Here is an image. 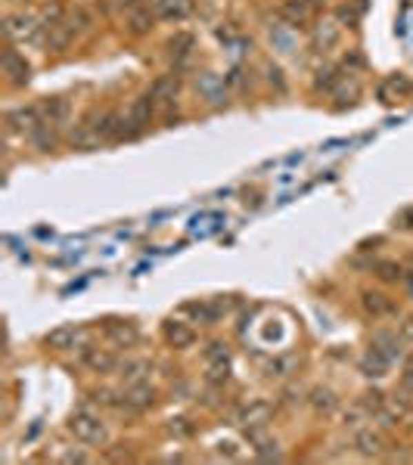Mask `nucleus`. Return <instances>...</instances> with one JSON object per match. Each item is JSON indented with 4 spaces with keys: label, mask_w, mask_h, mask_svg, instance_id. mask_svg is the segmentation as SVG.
<instances>
[{
    "label": "nucleus",
    "mask_w": 413,
    "mask_h": 465,
    "mask_svg": "<svg viewBox=\"0 0 413 465\" xmlns=\"http://www.w3.org/2000/svg\"><path fill=\"white\" fill-rule=\"evenodd\" d=\"M41 28H44V25H41L32 12H10V16L3 19V34H7V41H16V43L41 41Z\"/></svg>",
    "instance_id": "nucleus-1"
},
{
    "label": "nucleus",
    "mask_w": 413,
    "mask_h": 465,
    "mask_svg": "<svg viewBox=\"0 0 413 465\" xmlns=\"http://www.w3.org/2000/svg\"><path fill=\"white\" fill-rule=\"evenodd\" d=\"M69 431L75 434V440H81V444H106L109 440V431H106V425L100 422V415H90L88 409H81V413L72 415Z\"/></svg>",
    "instance_id": "nucleus-2"
},
{
    "label": "nucleus",
    "mask_w": 413,
    "mask_h": 465,
    "mask_svg": "<svg viewBox=\"0 0 413 465\" xmlns=\"http://www.w3.org/2000/svg\"><path fill=\"white\" fill-rule=\"evenodd\" d=\"M354 450L363 459H382L388 453V440L379 428H363V431L354 434Z\"/></svg>",
    "instance_id": "nucleus-3"
},
{
    "label": "nucleus",
    "mask_w": 413,
    "mask_h": 465,
    "mask_svg": "<svg viewBox=\"0 0 413 465\" xmlns=\"http://www.w3.org/2000/svg\"><path fill=\"white\" fill-rule=\"evenodd\" d=\"M41 121H44V112H41L38 105H19V109L7 112V124L16 134H32Z\"/></svg>",
    "instance_id": "nucleus-4"
},
{
    "label": "nucleus",
    "mask_w": 413,
    "mask_h": 465,
    "mask_svg": "<svg viewBox=\"0 0 413 465\" xmlns=\"http://www.w3.org/2000/svg\"><path fill=\"white\" fill-rule=\"evenodd\" d=\"M0 68H3V74L10 78V84H16V87L28 84V78H32V68H28L26 56H19L16 50H3V56H0Z\"/></svg>",
    "instance_id": "nucleus-5"
},
{
    "label": "nucleus",
    "mask_w": 413,
    "mask_h": 465,
    "mask_svg": "<svg viewBox=\"0 0 413 465\" xmlns=\"http://www.w3.org/2000/svg\"><path fill=\"white\" fill-rule=\"evenodd\" d=\"M270 415H274V406H270L268 400H252L249 406L239 409L236 422H239L243 428H264V425L270 422Z\"/></svg>",
    "instance_id": "nucleus-6"
},
{
    "label": "nucleus",
    "mask_w": 413,
    "mask_h": 465,
    "mask_svg": "<svg viewBox=\"0 0 413 465\" xmlns=\"http://www.w3.org/2000/svg\"><path fill=\"white\" fill-rule=\"evenodd\" d=\"M44 28H47V47L50 50H66L72 37L78 34V28L72 25L69 16L59 19V22H53V25H44Z\"/></svg>",
    "instance_id": "nucleus-7"
},
{
    "label": "nucleus",
    "mask_w": 413,
    "mask_h": 465,
    "mask_svg": "<svg viewBox=\"0 0 413 465\" xmlns=\"http://www.w3.org/2000/svg\"><path fill=\"white\" fill-rule=\"evenodd\" d=\"M78 338H81V329L78 326H57L47 332L44 344L50 347V351H72V347L78 344Z\"/></svg>",
    "instance_id": "nucleus-8"
},
{
    "label": "nucleus",
    "mask_w": 413,
    "mask_h": 465,
    "mask_svg": "<svg viewBox=\"0 0 413 465\" xmlns=\"http://www.w3.org/2000/svg\"><path fill=\"white\" fill-rule=\"evenodd\" d=\"M193 12V0H156V19L165 22H183Z\"/></svg>",
    "instance_id": "nucleus-9"
},
{
    "label": "nucleus",
    "mask_w": 413,
    "mask_h": 465,
    "mask_svg": "<svg viewBox=\"0 0 413 465\" xmlns=\"http://www.w3.org/2000/svg\"><path fill=\"white\" fill-rule=\"evenodd\" d=\"M152 403H156V388H152V384L137 382V384H131V388H128L125 406H131V409H137V413H143V409H150Z\"/></svg>",
    "instance_id": "nucleus-10"
},
{
    "label": "nucleus",
    "mask_w": 413,
    "mask_h": 465,
    "mask_svg": "<svg viewBox=\"0 0 413 465\" xmlns=\"http://www.w3.org/2000/svg\"><path fill=\"white\" fill-rule=\"evenodd\" d=\"M84 366H88L90 372H112L115 366H119V360H115V353L103 351V347H88L84 351Z\"/></svg>",
    "instance_id": "nucleus-11"
},
{
    "label": "nucleus",
    "mask_w": 413,
    "mask_h": 465,
    "mask_svg": "<svg viewBox=\"0 0 413 465\" xmlns=\"http://www.w3.org/2000/svg\"><path fill=\"white\" fill-rule=\"evenodd\" d=\"M165 338H168L174 347H190L196 341V332H193V326H187V322L171 320L168 326H165Z\"/></svg>",
    "instance_id": "nucleus-12"
},
{
    "label": "nucleus",
    "mask_w": 413,
    "mask_h": 465,
    "mask_svg": "<svg viewBox=\"0 0 413 465\" xmlns=\"http://www.w3.org/2000/svg\"><path fill=\"white\" fill-rule=\"evenodd\" d=\"M177 78L174 74H162V78H156L150 84V96L156 99V103H171V99L177 96Z\"/></svg>",
    "instance_id": "nucleus-13"
},
{
    "label": "nucleus",
    "mask_w": 413,
    "mask_h": 465,
    "mask_svg": "<svg viewBox=\"0 0 413 465\" xmlns=\"http://www.w3.org/2000/svg\"><path fill=\"white\" fill-rule=\"evenodd\" d=\"M119 375L125 378L128 384H137V382H143L146 375H150V360H125V363H119Z\"/></svg>",
    "instance_id": "nucleus-14"
},
{
    "label": "nucleus",
    "mask_w": 413,
    "mask_h": 465,
    "mask_svg": "<svg viewBox=\"0 0 413 465\" xmlns=\"http://www.w3.org/2000/svg\"><path fill=\"white\" fill-rule=\"evenodd\" d=\"M106 335H109V341H115L119 347H131L134 341H137V326H134V322H109Z\"/></svg>",
    "instance_id": "nucleus-15"
},
{
    "label": "nucleus",
    "mask_w": 413,
    "mask_h": 465,
    "mask_svg": "<svg viewBox=\"0 0 413 465\" xmlns=\"http://www.w3.org/2000/svg\"><path fill=\"white\" fill-rule=\"evenodd\" d=\"M28 136H32V143L41 149V152H50V149H57V143H59V136H57V130H53L50 121H41Z\"/></svg>",
    "instance_id": "nucleus-16"
},
{
    "label": "nucleus",
    "mask_w": 413,
    "mask_h": 465,
    "mask_svg": "<svg viewBox=\"0 0 413 465\" xmlns=\"http://www.w3.org/2000/svg\"><path fill=\"white\" fill-rule=\"evenodd\" d=\"M196 87H199V90L208 96V103H221V99L227 96V93H224V81H221L218 74H212V72L199 74V81H196Z\"/></svg>",
    "instance_id": "nucleus-17"
},
{
    "label": "nucleus",
    "mask_w": 413,
    "mask_h": 465,
    "mask_svg": "<svg viewBox=\"0 0 413 465\" xmlns=\"http://www.w3.org/2000/svg\"><path fill=\"white\" fill-rule=\"evenodd\" d=\"M373 347L382 353V357H388V360L401 357V338H398V332H376L373 335Z\"/></svg>",
    "instance_id": "nucleus-18"
},
{
    "label": "nucleus",
    "mask_w": 413,
    "mask_h": 465,
    "mask_svg": "<svg viewBox=\"0 0 413 465\" xmlns=\"http://www.w3.org/2000/svg\"><path fill=\"white\" fill-rule=\"evenodd\" d=\"M152 22H156V10H146V6H137V10L128 16L131 34H146V31L152 28Z\"/></svg>",
    "instance_id": "nucleus-19"
},
{
    "label": "nucleus",
    "mask_w": 413,
    "mask_h": 465,
    "mask_svg": "<svg viewBox=\"0 0 413 465\" xmlns=\"http://www.w3.org/2000/svg\"><path fill=\"white\" fill-rule=\"evenodd\" d=\"M152 103H156V99H152L150 93H146V96H137V99H134L131 109H128V112H131V118L137 121V127H140V130H143L146 124H150V118H152Z\"/></svg>",
    "instance_id": "nucleus-20"
},
{
    "label": "nucleus",
    "mask_w": 413,
    "mask_h": 465,
    "mask_svg": "<svg viewBox=\"0 0 413 465\" xmlns=\"http://www.w3.org/2000/svg\"><path fill=\"white\" fill-rule=\"evenodd\" d=\"M388 363H392V360H388V357H382V353L376 351V347H370V351H367V357L361 360V369H363V375H385Z\"/></svg>",
    "instance_id": "nucleus-21"
},
{
    "label": "nucleus",
    "mask_w": 413,
    "mask_h": 465,
    "mask_svg": "<svg viewBox=\"0 0 413 465\" xmlns=\"http://www.w3.org/2000/svg\"><path fill=\"white\" fill-rule=\"evenodd\" d=\"M361 304H363V310H367L370 316H385L388 310H392V301H388L385 295H379V291H363Z\"/></svg>",
    "instance_id": "nucleus-22"
},
{
    "label": "nucleus",
    "mask_w": 413,
    "mask_h": 465,
    "mask_svg": "<svg viewBox=\"0 0 413 465\" xmlns=\"http://www.w3.org/2000/svg\"><path fill=\"white\" fill-rule=\"evenodd\" d=\"M311 406L317 409V413H332V409L339 406V397L332 394L330 388H314L311 391Z\"/></svg>",
    "instance_id": "nucleus-23"
},
{
    "label": "nucleus",
    "mask_w": 413,
    "mask_h": 465,
    "mask_svg": "<svg viewBox=\"0 0 413 465\" xmlns=\"http://www.w3.org/2000/svg\"><path fill=\"white\" fill-rule=\"evenodd\" d=\"M339 41V25L336 22H320V28L314 31V47H332Z\"/></svg>",
    "instance_id": "nucleus-24"
},
{
    "label": "nucleus",
    "mask_w": 413,
    "mask_h": 465,
    "mask_svg": "<svg viewBox=\"0 0 413 465\" xmlns=\"http://www.w3.org/2000/svg\"><path fill=\"white\" fill-rule=\"evenodd\" d=\"M44 121H50V124H57V121H63L66 115H69V103H66L63 96H57V99H47L44 103Z\"/></svg>",
    "instance_id": "nucleus-25"
},
{
    "label": "nucleus",
    "mask_w": 413,
    "mask_h": 465,
    "mask_svg": "<svg viewBox=\"0 0 413 465\" xmlns=\"http://www.w3.org/2000/svg\"><path fill=\"white\" fill-rule=\"evenodd\" d=\"M339 81H342V74H336V68L326 65V68H320V72H317V81H314V87H317V90H332Z\"/></svg>",
    "instance_id": "nucleus-26"
},
{
    "label": "nucleus",
    "mask_w": 413,
    "mask_h": 465,
    "mask_svg": "<svg viewBox=\"0 0 413 465\" xmlns=\"http://www.w3.org/2000/svg\"><path fill=\"white\" fill-rule=\"evenodd\" d=\"M205 363H230V351L224 341H212L205 347Z\"/></svg>",
    "instance_id": "nucleus-27"
},
{
    "label": "nucleus",
    "mask_w": 413,
    "mask_h": 465,
    "mask_svg": "<svg viewBox=\"0 0 413 465\" xmlns=\"http://www.w3.org/2000/svg\"><path fill=\"white\" fill-rule=\"evenodd\" d=\"M168 47H171V53L174 56H183V53H190V47H193V34H187V31H181V34H174L168 41Z\"/></svg>",
    "instance_id": "nucleus-28"
},
{
    "label": "nucleus",
    "mask_w": 413,
    "mask_h": 465,
    "mask_svg": "<svg viewBox=\"0 0 413 465\" xmlns=\"http://www.w3.org/2000/svg\"><path fill=\"white\" fill-rule=\"evenodd\" d=\"M208 382L212 384H224L230 378V363H208Z\"/></svg>",
    "instance_id": "nucleus-29"
},
{
    "label": "nucleus",
    "mask_w": 413,
    "mask_h": 465,
    "mask_svg": "<svg viewBox=\"0 0 413 465\" xmlns=\"http://www.w3.org/2000/svg\"><path fill=\"white\" fill-rule=\"evenodd\" d=\"M361 406L367 409V413H370V409L376 413V409L385 406V394H382V391H367V394H363V400H361Z\"/></svg>",
    "instance_id": "nucleus-30"
},
{
    "label": "nucleus",
    "mask_w": 413,
    "mask_h": 465,
    "mask_svg": "<svg viewBox=\"0 0 413 465\" xmlns=\"http://www.w3.org/2000/svg\"><path fill=\"white\" fill-rule=\"evenodd\" d=\"M283 16L292 19V22L299 25V22H305V19H308V6H301V3H286V6H283Z\"/></svg>",
    "instance_id": "nucleus-31"
},
{
    "label": "nucleus",
    "mask_w": 413,
    "mask_h": 465,
    "mask_svg": "<svg viewBox=\"0 0 413 465\" xmlns=\"http://www.w3.org/2000/svg\"><path fill=\"white\" fill-rule=\"evenodd\" d=\"M363 415H367V409H363V406H354L351 413H345V422H342V425H345V428H357V425H361L357 419H363Z\"/></svg>",
    "instance_id": "nucleus-32"
},
{
    "label": "nucleus",
    "mask_w": 413,
    "mask_h": 465,
    "mask_svg": "<svg viewBox=\"0 0 413 465\" xmlns=\"http://www.w3.org/2000/svg\"><path fill=\"white\" fill-rule=\"evenodd\" d=\"M376 270H379L382 279H398V276H401V267H398V264H379Z\"/></svg>",
    "instance_id": "nucleus-33"
},
{
    "label": "nucleus",
    "mask_w": 413,
    "mask_h": 465,
    "mask_svg": "<svg viewBox=\"0 0 413 465\" xmlns=\"http://www.w3.org/2000/svg\"><path fill=\"white\" fill-rule=\"evenodd\" d=\"M63 462H90V456L81 450H69V453H63Z\"/></svg>",
    "instance_id": "nucleus-34"
},
{
    "label": "nucleus",
    "mask_w": 413,
    "mask_h": 465,
    "mask_svg": "<svg viewBox=\"0 0 413 465\" xmlns=\"http://www.w3.org/2000/svg\"><path fill=\"white\" fill-rule=\"evenodd\" d=\"M289 366H292V360H280V363H270L268 369H270V375H286Z\"/></svg>",
    "instance_id": "nucleus-35"
},
{
    "label": "nucleus",
    "mask_w": 413,
    "mask_h": 465,
    "mask_svg": "<svg viewBox=\"0 0 413 465\" xmlns=\"http://www.w3.org/2000/svg\"><path fill=\"white\" fill-rule=\"evenodd\" d=\"M97 403H103V406H115L119 400H115L112 391H97Z\"/></svg>",
    "instance_id": "nucleus-36"
},
{
    "label": "nucleus",
    "mask_w": 413,
    "mask_h": 465,
    "mask_svg": "<svg viewBox=\"0 0 413 465\" xmlns=\"http://www.w3.org/2000/svg\"><path fill=\"white\" fill-rule=\"evenodd\" d=\"M401 338L413 341V316H407V320L401 322Z\"/></svg>",
    "instance_id": "nucleus-37"
},
{
    "label": "nucleus",
    "mask_w": 413,
    "mask_h": 465,
    "mask_svg": "<svg viewBox=\"0 0 413 465\" xmlns=\"http://www.w3.org/2000/svg\"><path fill=\"white\" fill-rule=\"evenodd\" d=\"M398 220H401V227H413V208H410V211H404V214H401Z\"/></svg>",
    "instance_id": "nucleus-38"
},
{
    "label": "nucleus",
    "mask_w": 413,
    "mask_h": 465,
    "mask_svg": "<svg viewBox=\"0 0 413 465\" xmlns=\"http://www.w3.org/2000/svg\"><path fill=\"white\" fill-rule=\"evenodd\" d=\"M115 6H128V10H137L140 6V0H112Z\"/></svg>",
    "instance_id": "nucleus-39"
},
{
    "label": "nucleus",
    "mask_w": 413,
    "mask_h": 465,
    "mask_svg": "<svg viewBox=\"0 0 413 465\" xmlns=\"http://www.w3.org/2000/svg\"><path fill=\"white\" fill-rule=\"evenodd\" d=\"M404 388H407V391H413V369H407V372H404Z\"/></svg>",
    "instance_id": "nucleus-40"
},
{
    "label": "nucleus",
    "mask_w": 413,
    "mask_h": 465,
    "mask_svg": "<svg viewBox=\"0 0 413 465\" xmlns=\"http://www.w3.org/2000/svg\"><path fill=\"white\" fill-rule=\"evenodd\" d=\"M233 446H236V444H230V440H227V444H221V453H227V456H236V450H233Z\"/></svg>",
    "instance_id": "nucleus-41"
},
{
    "label": "nucleus",
    "mask_w": 413,
    "mask_h": 465,
    "mask_svg": "<svg viewBox=\"0 0 413 465\" xmlns=\"http://www.w3.org/2000/svg\"><path fill=\"white\" fill-rule=\"evenodd\" d=\"M407 369H413V353H410V357H407Z\"/></svg>",
    "instance_id": "nucleus-42"
}]
</instances>
